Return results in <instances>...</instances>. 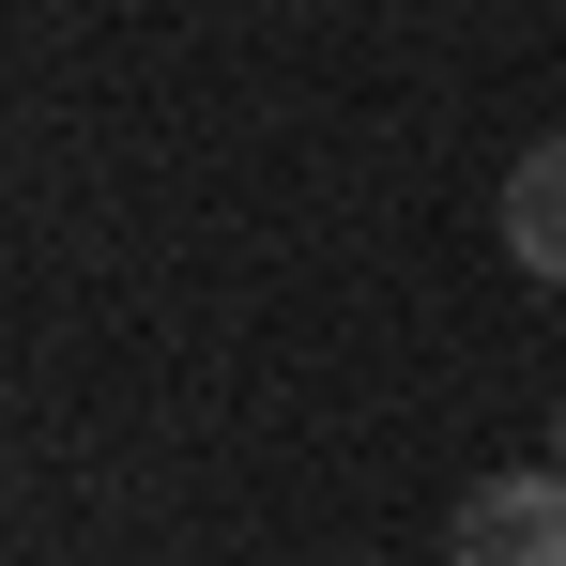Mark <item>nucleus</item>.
Returning <instances> with one entry per match:
<instances>
[{
  "mask_svg": "<svg viewBox=\"0 0 566 566\" xmlns=\"http://www.w3.org/2000/svg\"><path fill=\"white\" fill-rule=\"evenodd\" d=\"M490 214H505V261H521L536 291H566V138H536V154L505 169V199H490Z\"/></svg>",
  "mask_w": 566,
  "mask_h": 566,
  "instance_id": "f03ea898",
  "label": "nucleus"
},
{
  "mask_svg": "<svg viewBox=\"0 0 566 566\" xmlns=\"http://www.w3.org/2000/svg\"><path fill=\"white\" fill-rule=\"evenodd\" d=\"M460 566H566V460L474 474L460 490Z\"/></svg>",
  "mask_w": 566,
  "mask_h": 566,
  "instance_id": "f257e3e1",
  "label": "nucleus"
},
{
  "mask_svg": "<svg viewBox=\"0 0 566 566\" xmlns=\"http://www.w3.org/2000/svg\"><path fill=\"white\" fill-rule=\"evenodd\" d=\"M552 460H566V398H552Z\"/></svg>",
  "mask_w": 566,
  "mask_h": 566,
  "instance_id": "7ed1b4c3",
  "label": "nucleus"
}]
</instances>
